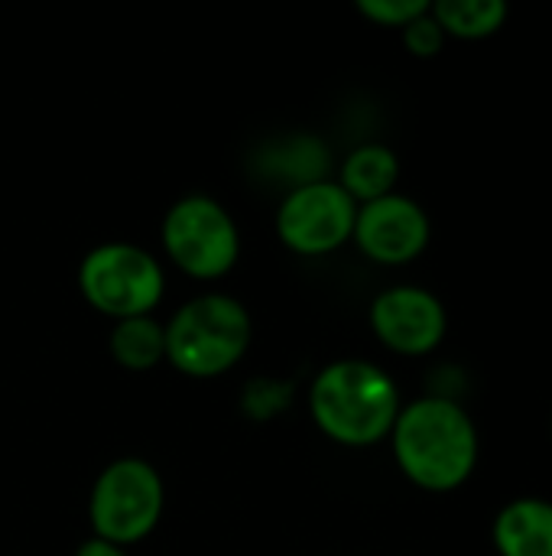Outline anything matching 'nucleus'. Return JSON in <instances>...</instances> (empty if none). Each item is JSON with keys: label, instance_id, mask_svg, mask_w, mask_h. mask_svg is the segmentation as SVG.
Instances as JSON below:
<instances>
[{"label": "nucleus", "instance_id": "nucleus-16", "mask_svg": "<svg viewBox=\"0 0 552 556\" xmlns=\"http://www.w3.org/2000/svg\"><path fill=\"white\" fill-rule=\"evenodd\" d=\"M429 10V0H358V13L374 26L403 29Z\"/></svg>", "mask_w": 552, "mask_h": 556}, {"label": "nucleus", "instance_id": "nucleus-6", "mask_svg": "<svg viewBox=\"0 0 552 556\" xmlns=\"http://www.w3.org/2000/svg\"><path fill=\"white\" fill-rule=\"evenodd\" d=\"M163 251L192 280H221L241 254V231L231 212L211 195H185L163 218Z\"/></svg>", "mask_w": 552, "mask_h": 556}, {"label": "nucleus", "instance_id": "nucleus-14", "mask_svg": "<svg viewBox=\"0 0 552 556\" xmlns=\"http://www.w3.org/2000/svg\"><path fill=\"white\" fill-rule=\"evenodd\" d=\"M433 16L442 26L446 39L478 42L501 33L511 10L504 0H436Z\"/></svg>", "mask_w": 552, "mask_h": 556}, {"label": "nucleus", "instance_id": "nucleus-12", "mask_svg": "<svg viewBox=\"0 0 552 556\" xmlns=\"http://www.w3.org/2000/svg\"><path fill=\"white\" fill-rule=\"evenodd\" d=\"M107 349L124 371H153L159 362H166V329L153 316L120 319L111 329Z\"/></svg>", "mask_w": 552, "mask_h": 556}, {"label": "nucleus", "instance_id": "nucleus-4", "mask_svg": "<svg viewBox=\"0 0 552 556\" xmlns=\"http://www.w3.org/2000/svg\"><path fill=\"white\" fill-rule=\"evenodd\" d=\"M166 485L159 472L137 456L114 459L101 469L88 498V521L98 541L133 547L150 538L163 518Z\"/></svg>", "mask_w": 552, "mask_h": 556}, {"label": "nucleus", "instance_id": "nucleus-5", "mask_svg": "<svg viewBox=\"0 0 552 556\" xmlns=\"http://www.w3.org/2000/svg\"><path fill=\"white\" fill-rule=\"evenodd\" d=\"M78 290L91 309L120 323L153 316L166 293V274L150 251L127 241H107L81 257Z\"/></svg>", "mask_w": 552, "mask_h": 556}, {"label": "nucleus", "instance_id": "nucleus-19", "mask_svg": "<svg viewBox=\"0 0 552 556\" xmlns=\"http://www.w3.org/2000/svg\"><path fill=\"white\" fill-rule=\"evenodd\" d=\"M550 437H552V420H550Z\"/></svg>", "mask_w": 552, "mask_h": 556}, {"label": "nucleus", "instance_id": "nucleus-2", "mask_svg": "<svg viewBox=\"0 0 552 556\" xmlns=\"http://www.w3.org/2000/svg\"><path fill=\"white\" fill-rule=\"evenodd\" d=\"M400 407L397 381L364 358H338L325 365L309 388L312 424L322 437L348 450H368L390 440Z\"/></svg>", "mask_w": 552, "mask_h": 556}, {"label": "nucleus", "instance_id": "nucleus-1", "mask_svg": "<svg viewBox=\"0 0 552 556\" xmlns=\"http://www.w3.org/2000/svg\"><path fill=\"white\" fill-rule=\"evenodd\" d=\"M397 469L423 492L462 489L482 459L475 417L449 394H426L400 407L390 430Z\"/></svg>", "mask_w": 552, "mask_h": 556}, {"label": "nucleus", "instance_id": "nucleus-3", "mask_svg": "<svg viewBox=\"0 0 552 556\" xmlns=\"http://www.w3.org/2000/svg\"><path fill=\"white\" fill-rule=\"evenodd\" d=\"M166 329V362L185 378L228 375L251 349V313L228 293H202L172 313Z\"/></svg>", "mask_w": 552, "mask_h": 556}, {"label": "nucleus", "instance_id": "nucleus-15", "mask_svg": "<svg viewBox=\"0 0 552 556\" xmlns=\"http://www.w3.org/2000/svg\"><path fill=\"white\" fill-rule=\"evenodd\" d=\"M293 401V384L277 378H254L241 394V410L251 420H273Z\"/></svg>", "mask_w": 552, "mask_h": 556}, {"label": "nucleus", "instance_id": "nucleus-7", "mask_svg": "<svg viewBox=\"0 0 552 556\" xmlns=\"http://www.w3.org/2000/svg\"><path fill=\"white\" fill-rule=\"evenodd\" d=\"M358 202L335 182L296 186L277 208V238L299 257H325L342 251L355 235Z\"/></svg>", "mask_w": 552, "mask_h": 556}, {"label": "nucleus", "instance_id": "nucleus-11", "mask_svg": "<svg viewBox=\"0 0 552 556\" xmlns=\"http://www.w3.org/2000/svg\"><path fill=\"white\" fill-rule=\"evenodd\" d=\"M397 179H400V156L387 143H361L345 156L338 186L358 205H368L374 199L397 192Z\"/></svg>", "mask_w": 552, "mask_h": 556}, {"label": "nucleus", "instance_id": "nucleus-13", "mask_svg": "<svg viewBox=\"0 0 552 556\" xmlns=\"http://www.w3.org/2000/svg\"><path fill=\"white\" fill-rule=\"evenodd\" d=\"M267 173H277L280 179H290V189L322 182L329 179L332 153L319 137H290L273 147H267V156L260 160Z\"/></svg>", "mask_w": 552, "mask_h": 556}, {"label": "nucleus", "instance_id": "nucleus-8", "mask_svg": "<svg viewBox=\"0 0 552 556\" xmlns=\"http://www.w3.org/2000/svg\"><path fill=\"white\" fill-rule=\"evenodd\" d=\"M368 323L377 342L403 358L433 355L449 332V313L442 300L416 283H400L377 293L368 309Z\"/></svg>", "mask_w": 552, "mask_h": 556}, {"label": "nucleus", "instance_id": "nucleus-17", "mask_svg": "<svg viewBox=\"0 0 552 556\" xmlns=\"http://www.w3.org/2000/svg\"><path fill=\"white\" fill-rule=\"evenodd\" d=\"M403 33V46H407V52L410 55H416V59H436L442 49H446V33H442V26L436 23V16H433V3H429V10L423 13V16H416L410 26H403L400 29Z\"/></svg>", "mask_w": 552, "mask_h": 556}, {"label": "nucleus", "instance_id": "nucleus-10", "mask_svg": "<svg viewBox=\"0 0 552 556\" xmlns=\"http://www.w3.org/2000/svg\"><path fill=\"white\" fill-rule=\"evenodd\" d=\"M498 556H552V502L524 495L508 502L491 525Z\"/></svg>", "mask_w": 552, "mask_h": 556}, {"label": "nucleus", "instance_id": "nucleus-18", "mask_svg": "<svg viewBox=\"0 0 552 556\" xmlns=\"http://www.w3.org/2000/svg\"><path fill=\"white\" fill-rule=\"evenodd\" d=\"M75 556H127L124 547H114V544H107V541H98V538H91V541H85Z\"/></svg>", "mask_w": 552, "mask_h": 556}, {"label": "nucleus", "instance_id": "nucleus-9", "mask_svg": "<svg viewBox=\"0 0 552 556\" xmlns=\"http://www.w3.org/2000/svg\"><path fill=\"white\" fill-rule=\"evenodd\" d=\"M429 238L433 222L426 208L403 192H390L384 199L358 205L351 241L371 264L407 267L429 248Z\"/></svg>", "mask_w": 552, "mask_h": 556}]
</instances>
